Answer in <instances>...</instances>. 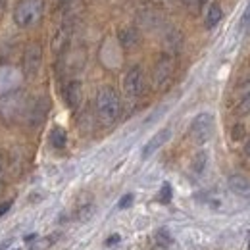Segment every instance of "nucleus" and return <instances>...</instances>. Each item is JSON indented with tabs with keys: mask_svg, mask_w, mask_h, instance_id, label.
Instances as JSON below:
<instances>
[{
	"mask_svg": "<svg viewBox=\"0 0 250 250\" xmlns=\"http://www.w3.org/2000/svg\"><path fill=\"white\" fill-rule=\"evenodd\" d=\"M62 94H63L65 104H67L71 110H77V108L81 106V102H83V85H81V81H77V79L67 81V83L63 85Z\"/></svg>",
	"mask_w": 250,
	"mask_h": 250,
	"instance_id": "obj_8",
	"label": "nucleus"
},
{
	"mask_svg": "<svg viewBox=\"0 0 250 250\" xmlns=\"http://www.w3.org/2000/svg\"><path fill=\"white\" fill-rule=\"evenodd\" d=\"M50 145L54 146V148H58V150H62L63 146L67 145V135H65V131H63L62 127H52V131H50Z\"/></svg>",
	"mask_w": 250,
	"mask_h": 250,
	"instance_id": "obj_14",
	"label": "nucleus"
},
{
	"mask_svg": "<svg viewBox=\"0 0 250 250\" xmlns=\"http://www.w3.org/2000/svg\"><path fill=\"white\" fill-rule=\"evenodd\" d=\"M249 250H250V237H249Z\"/></svg>",
	"mask_w": 250,
	"mask_h": 250,
	"instance_id": "obj_27",
	"label": "nucleus"
},
{
	"mask_svg": "<svg viewBox=\"0 0 250 250\" xmlns=\"http://www.w3.org/2000/svg\"><path fill=\"white\" fill-rule=\"evenodd\" d=\"M156 243L160 247H169L171 245V237H169V233L166 229H160L156 233Z\"/></svg>",
	"mask_w": 250,
	"mask_h": 250,
	"instance_id": "obj_18",
	"label": "nucleus"
},
{
	"mask_svg": "<svg viewBox=\"0 0 250 250\" xmlns=\"http://www.w3.org/2000/svg\"><path fill=\"white\" fill-rule=\"evenodd\" d=\"M237 110H239L241 114H250V81L245 85V93H243L241 100H239Z\"/></svg>",
	"mask_w": 250,
	"mask_h": 250,
	"instance_id": "obj_16",
	"label": "nucleus"
},
{
	"mask_svg": "<svg viewBox=\"0 0 250 250\" xmlns=\"http://www.w3.org/2000/svg\"><path fill=\"white\" fill-rule=\"evenodd\" d=\"M169 198H171V187H169V185H164V187H162V192H160V200L167 202Z\"/></svg>",
	"mask_w": 250,
	"mask_h": 250,
	"instance_id": "obj_20",
	"label": "nucleus"
},
{
	"mask_svg": "<svg viewBox=\"0 0 250 250\" xmlns=\"http://www.w3.org/2000/svg\"><path fill=\"white\" fill-rule=\"evenodd\" d=\"M120 42H122V46L124 48H135L137 44H139V33H137V29H133V27H125V29H122L120 31Z\"/></svg>",
	"mask_w": 250,
	"mask_h": 250,
	"instance_id": "obj_12",
	"label": "nucleus"
},
{
	"mask_svg": "<svg viewBox=\"0 0 250 250\" xmlns=\"http://www.w3.org/2000/svg\"><path fill=\"white\" fill-rule=\"evenodd\" d=\"M10 206H12V200H8V202H4V204H0V218L10 210Z\"/></svg>",
	"mask_w": 250,
	"mask_h": 250,
	"instance_id": "obj_22",
	"label": "nucleus"
},
{
	"mask_svg": "<svg viewBox=\"0 0 250 250\" xmlns=\"http://www.w3.org/2000/svg\"><path fill=\"white\" fill-rule=\"evenodd\" d=\"M245 154H247V156L250 158V141L247 143V146H245Z\"/></svg>",
	"mask_w": 250,
	"mask_h": 250,
	"instance_id": "obj_25",
	"label": "nucleus"
},
{
	"mask_svg": "<svg viewBox=\"0 0 250 250\" xmlns=\"http://www.w3.org/2000/svg\"><path fill=\"white\" fill-rule=\"evenodd\" d=\"M4 166H6V162H4V156H2V152H0V177H2V173H4Z\"/></svg>",
	"mask_w": 250,
	"mask_h": 250,
	"instance_id": "obj_23",
	"label": "nucleus"
},
{
	"mask_svg": "<svg viewBox=\"0 0 250 250\" xmlns=\"http://www.w3.org/2000/svg\"><path fill=\"white\" fill-rule=\"evenodd\" d=\"M169 137H171V129L169 127H164V129H160L156 135L145 145V148H143V158H150L156 150H160L167 141H169Z\"/></svg>",
	"mask_w": 250,
	"mask_h": 250,
	"instance_id": "obj_9",
	"label": "nucleus"
},
{
	"mask_svg": "<svg viewBox=\"0 0 250 250\" xmlns=\"http://www.w3.org/2000/svg\"><path fill=\"white\" fill-rule=\"evenodd\" d=\"M221 18H223L221 6H219V4H212V6L208 8V12H206V27H208V29H214L219 21H221Z\"/></svg>",
	"mask_w": 250,
	"mask_h": 250,
	"instance_id": "obj_13",
	"label": "nucleus"
},
{
	"mask_svg": "<svg viewBox=\"0 0 250 250\" xmlns=\"http://www.w3.org/2000/svg\"><path fill=\"white\" fill-rule=\"evenodd\" d=\"M145 87H146V81H145V71L141 65H133L127 69L124 77V93L125 96L135 102L139 100L143 94H145Z\"/></svg>",
	"mask_w": 250,
	"mask_h": 250,
	"instance_id": "obj_4",
	"label": "nucleus"
},
{
	"mask_svg": "<svg viewBox=\"0 0 250 250\" xmlns=\"http://www.w3.org/2000/svg\"><path fill=\"white\" fill-rule=\"evenodd\" d=\"M46 114H48V102H46L44 98L35 100L31 104V108H29V114H27L29 125H31V127H39V125L44 122Z\"/></svg>",
	"mask_w": 250,
	"mask_h": 250,
	"instance_id": "obj_10",
	"label": "nucleus"
},
{
	"mask_svg": "<svg viewBox=\"0 0 250 250\" xmlns=\"http://www.w3.org/2000/svg\"><path fill=\"white\" fill-rule=\"evenodd\" d=\"M4 12V0H0V14Z\"/></svg>",
	"mask_w": 250,
	"mask_h": 250,
	"instance_id": "obj_26",
	"label": "nucleus"
},
{
	"mask_svg": "<svg viewBox=\"0 0 250 250\" xmlns=\"http://www.w3.org/2000/svg\"><path fill=\"white\" fill-rule=\"evenodd\" d=\"M214 133V116L208 114V112H202L198 116H194V120L190 122V127H188V135L194 143L202 145L206 143Z\"/></svg>",
	"mask_w": 250,
	"mask_h": 250,
	"instance_id": "obj_5",
	"label": "nucleus"
},
{
	"mask_svg": "<svg viewBox=\"0 0 250 250\" xmlns=\"http://www.w3.org/2000/svg\"><path fill=\"white\" fill-rule=\"evenodd\" d=\"M42 67V48L39 42H31L23 54V73L27 79H35Z\"/></svg>",
	"mask_w": 250,
	"mask_h": 250,
	"instance_id": "obj_6",
	"label": "nucleus"
},
{
	"mask_svg": "<svg viewBox=\"0 0 250 250\" xmlns=\"http://www.w3.org/2000/svg\"><path fill=\"white\" fill-rule=\"evenodd\" d=\"M200 2H202V4H204V2H206V0H200Z\"/></svg>",
	"mask_w": 250,
	"mask_h": 250,
	"instance_id": "obj_28",
	"label": "nucleus"
},
{
	"mask_svg": "<svg viewBox=\"0 0 250 250\" xmlns=\"http://www.w3.org/2000/svg\"><path fill=\"white\" fill-rule=\"evenodd\" d=\"M116 241H120V237H118V235H114V237H110V239L106 241V245H114Z\"/></svg>",
	"mask_w": 250,
	"mask_h": 250,
	"instance_id": "obj_24",
	"label": "nucleus"
},
{
	"mask_svg": "<svg viewBox=\"0 0 250 250\" xmlns=\"http://www.w3.org/2000/svg\"><path fill=\"white\" fill-rule=\"evenodd\" d=\"M175 75V58L171 54H164L152 69V87L156 91H166Z\"/></svg>",
	"mask_w": 250,
	"mask_h": 250,
	"instance_id": "obj_3",
	"label": "nucleus"
},
{
	"mask_svg": "<svg viewBox=\"0 0 250 250\" xmlns=\"http://www.w3.org/2000/svg\"><path fill=\"white\" fill-rule=\"evenodd\" d=\"M71 35H73V27L69 21H65L62 25H58V29L52 35V41H50V48L56 56H60L65 52V48L69 46V41H71Z\"/></svg>",
	"mask_w": 250,
	"mask_h": 250,
	"instance_id": "obj_7",
	"label": "nucleus"
},
{
	"mask_svg": "<svg viewBox=\"0 0 250 250\" xmlns=\"http://www.w3.org/2000/svg\"><path fill=\"white\" fill-rule=\"evenodd\" d=\"M241 25H243V27H249L250 25V0H249V4H247V8H245V12H243Z\"/></svg>",
	"mask_w": 250,
	"mask_h": 250,
	"instance_id": "obj_19",
	"label": "nucleus"
},
{
	"mask_svg": "<svg viewBox=\"0 0 250 250\" xmlns=\"http://www.w3.org/2000/svg\"><path fill=\"white\" fill-rule=\"evenodd\" d=\"M63 2H67V0H63Z\"/></svg>",
	"mask_w": 250,
	"mask_h": 250,
	"instance_id": "obj_29",
	"label": "nucleus"
},
{
	"mask_svg": "<svg viewBox=\"0 0 250 250\" xmlns=\"http://www.w3.org/2000/svg\"><path fill=\"white\" fill-rule=\"evenodd\" d=\"M227 185H229V188H231V190H233L237 196L250 200V179H247L245 175H239V173L229 175Z\"/></svg>",
	"mask_w": 250,
	"mask_h": 250,
	"instance_id": "obj_11",
	"label": "nucleus"
},
{
	"mask_svg": "<svg viewBox=\"0 0 250 250\" xmlns=\"http://www.w3.org/2000/svg\"><path fill=\"white\" fill-rule=\"evenodd\" d=\"M96 118L102 125H114L122 116V98L112 87H100L94 98Z\"/></svg>",
	"mask_w": 250,
	"mask_h": 250,
	"instance_id": "obj_1",
	"label": "nucleus"
},
{
	"mask_svg": "<svg viewBox=\"0 0 250 250\" xmlns=\"http://www.w3.org/2000/svg\"><path fill=\"white\" fill-rule=\"evenodd\" d=\"M206 164H208V154L206 152H198L196 156L192 158V164H190V169L196 173V175H200L202 171H204V167H206Z\"/></svg>",
	"mask_w": 250,
	"mask_h": 250,
	"instance_id": "obj_15",
	"label": "nucleus"
},
{
	"mask_svg": "<svg viewBox=\"0 0 250 250\" xmlns=\"http://www.w3.org/2000/svg\"><path fill=\"white\" fill-rule=\"evenodd\" d=\"M54 241H56V237H46V239H41V241H37V243L33 245L31 250H46V249H50V247L54 245Z\"/></svg>",
	"mask_w": 250,
	"mask_h": 250,
	"instance_id": "obj_17",
	"label": "nucleus"
},
{
	"mask_svg": "<svg viewBox=\"0 0 250 250\" xmlns=\"http://www.w3.org/2000/svg\"><path fill=\"white\" fill-rule=\"evenodd\" d=\"M131 202H133V194H125L124 198L120 200V208H127V206H131Z\"/></svg>",
	"mask_w": 250,
	"mask_h": 250,
	"instance_id": "obj_21",
	"label": "nucleus"
},
{
	"mask_svg": "<svg viewBox=\"0 0 250 250\" xmlns=\"http://www.w3.org/2000/svg\"><path fill=\"white\" fill-rule=\"evenodd\" d=\"M44 14V0H20L14 8V21L21 29L35 27Z\"/></svg>",
	"mask_w": 250,
	"mask_h": 250,
	"instance_id": "obj_2",
	"label": "nucleus"
}]
</instances>
